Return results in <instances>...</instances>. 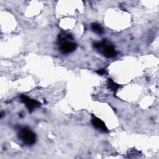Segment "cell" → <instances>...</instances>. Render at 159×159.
I'll return each instance as SVG.
<instances>
[{"mask_svg":"<svg viewBox=\"0 0 159 159\" xmlns=\"http://www.w3.org/2000/svg\"><path fill=\"white\" fill-rule=\"evenodd\" d=\"M93 47L100 53L107 58H112L117 55L115 47L109 42L106 40L95 42L93 44Z\"/></svg>","mask_w":159,"mask_h":159,"instance_id":"6da1fadb","label":"cell"},{"mask_svg":"<svg viewBox=\"0 0 159 159\" xmlns=\"http://www.w3.org/2000/svg\"><path fill=\"white\" fill-rule=\"evenodd\" d=\"M18 137L27 145H32L36 142V135L27 127L20 128L17 134Z\"/></svg>","mask_w":159,"mask_h":159,"instance_id":"3957f363","label":"cell"},{"mask_svg":"<svg viewBox=\"0 0 159 159\" xmlns=\"http://www.w3.org/2000/svg\"><path fill=\"white\" fill-rule=\"evenodd\" d=\"M107 87L109 89H110L111 91L116 92L117 91L120 87L121 86L119 85V84L115 83L112 79L109 78L107 80Z\"/></svg>","mask_w":159,"mask_h":159,"instance_id":"8992f818","label":"cell"},{"mask_svg":"<svg viewBox=\"0 0 159 159\" xmlns=\"http://www.w3.org/2000/svg\"><path fill=\"white\" fill-rule=\"evenodd\" d=\"M72 37L70 34H63L59 35L58 42L59 49L62 53H69L73 52L76 48V44L69 40L71 39Z\"/></svg>","mask_w":159,"mask_h":159,"instance_id":"7a4b0ae2","label":"cell"},{"mask_svg":"<svg viewBox=\"0 0 159 159\" xmlns=\"http://www.w3.org/2000/svg\"><path fill=\"white\" fill-rule=\"evenodd\" d=\"M20 100L25 105L27 109L30 112H32L35 109L39 107L41 104L38 101L31 99L30 98L24 94L20 96Z\"/></svg>","mask_w":159,"mask_h":159,"instance_id":"277c9868","label":"cell"},{"mask_svg":"<svg viewBox=\"0 0 159 159\" xmlns=\"http://www.w3.org/2000/svg\"><path fill=\"white\" fill-rule=\"evenodd\" d=\"M91 29L93 32H94L96 34H101L104 32V30L102 29V27L100 25V24H98V23H93L91 24Z\"/></svg>","mask_w":159,"mask_h":159,"instance_id":"52a82bcc","label":"cell"},{"mask_svg":"<svg viewBox=\"0 0 159 159\" xmlns=\"http://www.w3.org/2000/svg\"><path fill=\"white\" fill-rule=\"evenodd\" d=\"M91 123L99 131L104 133L109 132V130L106 127L105 123L101 119H100L99 118L97 117L94 115H92Z\"/></svg>","mask_w":159,"mask_h":159,"instance_id":"5b68a950","label":"cell"},{"mask_svg":"<svg viewBox=\"0 0 159 159\" xmlns=\"http://www.w3.org/2000/svg\"><path fill=\"white\" fill-rule=\"evenodd\" d=\"M96 72L98 75H106V74L107 73V70H106V68L99 69V70H98L97 71H96Z\"/></svg>","mask_w":159,"mask_h":159,"instance_id":"ba28073f","label":"cell"}]
</instances>
